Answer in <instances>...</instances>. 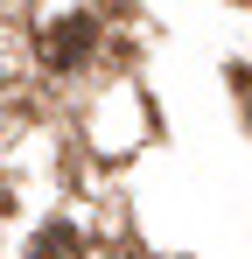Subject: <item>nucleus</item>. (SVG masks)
Segmentation results:
<instances>
[{
	"mask_svg": "<svg viewBox=\"0 0 252 259\" xmlns=\"http://www.w3.org/2000/svg\"><path fill=\"white\" fill-rule=\"evenodd\" d=\"M91 42H98V28H91L84 14H63V21L42 35V56H49L56 70H70V63H84V56H91Z\"/></svg>",
	"mask_w": 252,
	"mask_h": 259,
	"instance_id": "nucleus-1",
	"label": "nucleus"
},
{
	"mask_svg": "<svg viewBox=\"0 0 252 259\" xmlns=\"http://www.w3.org/2000/svg\"><path fill=\"white\" fill-rule=\"evenodd\" d=\"M28 259H84L77 224H42V231H35V252H28Z\"/></svg>",
	"mask_w": 252,
	"mask_h": 259,
	"instance_id": "nucleus-2",
	"label": "nucleus"
}]
</instances>
